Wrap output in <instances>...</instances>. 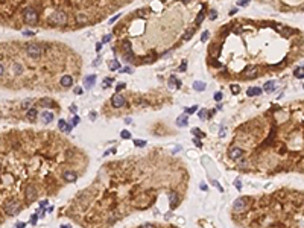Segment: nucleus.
Listing matches in <instances>:
<instances>
[{"mask_svg": "<svg viewBox=\"0 0 304 228\" xmlns=\"http://www.w3.org/2000/svg\"><path fill=\"white\" fill-rule=\"evenodd\" d=\"M67 23V14L64 11H53L49 17V24L52 26H62Z\"/></svg>", "mask_w": 304, "mask_h": 228, "instance_id": "f257e3e1", "label": "nucleus"}, {"mask_svg": "<svg viewBox=\"0 0 304 228\" xmlns=\"http://www.w3.org/2000/svg\"><path fill=\"white\" fill-rule=\"evenodd\" d=\"M23 20L26 24H35L38 21V12L34 8H26L23 11Z\"/></svg>", "mask_w": 304, "mask_h": 228, "instance_id": "f03ea898", "label": "nucleus"}, {"mask_svg": "<svg viewBox=\"0 0 304 228\" xmlns=\"http://www.w3.org/2000/svg\"><path fill=\"white\" fill-rule=\"evenodd\" d=\"M26 53L31 56V58H40L41 56V53H43V47L37 44V43H28L26 44Z\"/></svg>", "mask_w": 304, "mask_h": 228, "instance_id": "7ed1b4c3", "label": "nucleus"}, {"mask_svg": "<svg viewBox=\"0 0 304 228\" xmlns=\"http://www.w3.org/2000/svg\"><path fill=\"white\" fill-rule=\"evenodd\" d=\"M3 210H5V213H6V216H15V214L20 213L21 205H20L18 202H15V201H11V202H8V204L5 205Z\"/></svg>", "mask_w": 304, "mask_h": 228, "instance_id": "20e7f679", "label": "nucleus"}, {"mask_svg": "<svg viewBox=\"0 0 304 228\" xmlns=\"http://www.w3.org/2000/svg\"><path fill=\"white\" fill-rule=\"evenodd\" d=\"M246 207H248V199H246V198H239V199H236V201H234V204H233V208H234L236 211H243Z\"/></svg>", "mask_w": 304, "mask_h": 228, "instance_id": "39448f33", "label": "nucleus"}, {"mask_svg": "<svg viewBox=\"0 0 304 228\" xmlns=\"http://www.w3.org/2000/svg\"><path fill=\"white\" fill-rule=\"evenodd\" d=\"M24 195H26V198H28L31 202L32 201H35L37 199V196H38V193H37V189L32 185V184H29L28 187H26V190H24Z\"/></svg>", "mask_w": 304, "mask_h": 228, "instance_id": "423d86ee", "label": "nucleus"}, {"mask_svg": "<svg viewBox=\"0 0 304 228\" xmlns=\"http://www.w3.org/2000/svg\"><path fill=\"white\" fill-rule=\"evenodd\" d=\"M125 103H126V100H125V98L122 95H114L111 98V105L116 106V108H122Z\"/></svg>", "mask_w": 304, "mask_h": 228, "instance_id": "0eeeda50", "label": "nucleus"}, {"mask_svg": "<svg viewBox=\"0 0 304 228\" xmlns=\"http://www.w3.org/2000/svg\"><path fill=\"white\" fill-rule=\"evenodd\" d=\"M242 155H243V151L240 149V147H237V146L230 147V151H228V157H230L231 160H239Z\"/></svg>", "mask_w": 304, "mask_h": 228, "instance_id": "6e6552de", "label": "nucleus"}, {"mask_svg": "<svg viewBox=\"0 0 304 228\" xmlns=\"http://www.w3.org/2000/svg\"><path fill=\"white\" fill-rule=\"evenodd\" d=\"M59 84H61V87H64V88L72 87V85H73V76H72V75H64V76L61 78Z\"/></svg>", "mask_w": 304, "mask_h": 228, "instance_id": "1a4fd4ad", "label": "nucleus"}, {"mask_svg": "<svg viewBox=\"0 0 304 228\" xmlns=\"http://www.w3.org/2000/svg\"><path fill=\"white\" fill-rule=\"evenodd\" d=\"M64 180L67 183H75L78 180V173L73 172V170H65L64 172Z\"/></svg>", "mask_w": 304, "mask_h": 228, "instance_id": "9d476101", "label": "nucleus"}, {"mask_svg": "<svg viewBox=\"0 0 304 228\" xmlns=\"http://www.w3.org/2000/svg\"><path fill=\"white\" fill-rule=\"evenodd\" d=\"M53 119H55V116H53L52 111H43L41 113V122L43 123H50Z\"/></svg>", "mask_w": 304, "mask_h": 228, "instance_id": "9b49d317", "label": "nucleus"}, {"mask_svg": "<svg viewBox=\"0 0 304 228\" xmlns=\"http://www.w3.org/2000/svg\"><path fill=\"white\" fill-rule=\"evenodd\" d=\"M11 73L14 75V76L21 75V73H23V65H21L20 62H12V65H11Z\"/></svg>", "mask_w": 304, "mask_h": 228, "instance_id": "f8f14e48", "label": "nucleus"}, {"mask_svg": "<svg viewBox=\"0 0 304 228\" xmlns=\"http://www.w3.org/2000/svg\"><path fill=\"white\" fill-rule=\"evenodd\" d=\"M94 84H96V75H90V76H87L84 79V87L85 88H91Z\"/></svg>", "mask_w": 304, "mask_h": 228, "instance_id": "ddd939ff", "label": "nucleus"}, {"mask_svg": "<svg viewBox=\"0 0 304 228\" xmlns=\"http://www.w3.org/2000/svg\"><path fill=\"white\" fill-rule=\"evenodd\" d=\"M58 128H59V131H62V132H70V131H72V125L67 123L64 119H61L59 122H58Z\"/></svg>", "mask_w": 304, "mask_h": 228, "instance_id": "4468645a", "label": "nucleus"}, {"mask_svg": "<svg viewBox=\"0 0 304 228\" xmlns=\"http://www.w3.org/2000/svg\"><path fill=\"white\" fill-rule=\"evenodd\" d=\"M169 202H170V207H172V208H175V205H178L179 199H178V195H177L175 192H172V193L169 195Z\"/></svg>", "mask_w": 304, "mask_h": 228, "instance_id": "2eb2a0df", "label": "nucleus"}, {"mask_svg": "<svg viewBox=\"0 0 304 228\" xmlns=\"http://www.w3.org/2000/svg\"><path fill=\"white\" fill-rule=\"evenodd\" d=\"M37 116H38V111L35 108H29L28 111H26V119L31 120V122H34V120L37 119Z\"/></svg>", "mask_w": 304, "mask_h": 228, "instance_id": "dca6fc26", "label": "nucleus"}, {"mask_svg": "<svg viewBox=\"0 0 304 228\" xmlns=\"http://www.w3.org/2000/svg\"><path fill=\"white\" fill-rule=\"evenodd\" d=\"M187 123H189L187 116H179V117H177V126L184 128V126H187Z\"/></svg>", "mask_w": 304, "mask_h": 228, "instance_id": "f3484780", "label": "nucleus"}, {"mask_svg": "<svg viewBox=\"0 0 304 228\" xmlns=\"http://www.w3.org/2000/svg\"><path fill=\"white\" fill-rule=\"evenodd\" d=\"M246 95L248 96H259V95H262V88L260 87H251V88H248Z\"/></svg>", "mask_w": 304, "mask_h": 228, "instance_id": "a211bd4d", "label": "nucleus"}, {"mask_svg": "<svg viewBox=\"0 0 304 228\" xmlns=\"http://www.w3.org/2000/svg\"><path fill=\"white\" fill-rule=\"evenodd\" d=\"M193 88H195V91H204L207 88V84L202 81H196V82H193Z\"/></svg>", "mask_w": 304, "mask_h": 228, "instance_id": "6ab92c4d", "label": "nucleus"}, {"mask_svg": "<svg viewBox=\"0 0 304 228\" xmlns=\"http://www.w3.org/2000/svg\"><path fill=\"white\" fill-rule=\"evenodd\" d=\"M108 67H110V70H120V62H119L117 59H111Z\"/></svg>", "mask_w": 304, "mask_h": 228, "instance_id": "aec40b11", "label": "nucleus"}, {"mask_svg": "<svg viewBox=\"0 0 304 228\" xmlns=\"http://www.w3.org/2000/svg\"><path fill=\"white\" fill-rule=\"evenodd\" d=\"M40 103H41L43 106H46V108H50V106H55V102L52 100V99H41V100H40Z\"/></svg>", "mask_w": 304, "mask_h": 228, "instance_id": "412c9836", "label": "nucleus"}, {"mask_svg": "<svg viewBox=\"0 0 304 228\" xmlns=\"http://www.w3.org/2000/svg\"><path fill=\"white\" fill-rule=\"evenodd\" d=\"M257 70H259V69H257L256 65H253V67H249V69L246 70V76H248V78H254V76L257 75Z\"/></svg>", "mask_w": 304, "mask_h": 228, "instance_id": "4be33fe9", "label": "nucleus"}, {"mask_svg": "<svg viewBox=\"0 0 304 228\" xmlns=\"http://www.w3.org/2000/svg\"><path fill=\"white\" fill-rule=\"evenodd\" d=\"M76 21L79 24H85V23H88V17H85L84 14H78L76 15Z\"/></svg>", "mask_w": 304, "mask_h": 228, "instance_id": "5701e85b", "label": "nucleus"}, {"mask_svg": "<svg viewBox=\"0 0 304 228\" xmlns=\"http://www.w3.org/2000/svg\"><path fill=\"white\" fill-rule=\"evenodd\" d=\"M274 88H275V82H274V81H268V82L265 84V91L271 93Z\"/></svg>", "mask_w": 304, "mask_h": 228, "instance_id": "b1692460", "label": "nucleus"}, {"mask_svg": "<svg viewBox=\"0 0 304 228\" xmlns=\"http://www.w3.org/2000/svg\"><path fill=\"white\" fill-rule=\"evenodd\" d=\"M192 134H195V136H196L198 139H202V137L205 136V134H204L201 129H198V128H193V129H192Z\"/></svg>", "mask_w": 304, "mask_h": 228, "instance_id": "393cba45", "label": "nucleus"}, {"mask_svg": "<svg viewBox=\"0 0 304 228\" xmlns=\"http://www.w3.org/2000/svg\"><path fill=\"white\" fill-rule=\"evenodd\" d=\"M31 105H32V99H26V100H24V102L21 103V108H23V110H26V111H28Z\"/></svg>", "mask_w": 304, "mask_h": 228, "instance_id": "a878e982", "label": "nucleus"}, {"mask_svg": "<svg viewBox=\"0 0 304 228\" xmlns=\"http://www.w3.org/2000/svg\"><path fill=\"white\" fill-rule=\"evenodd\" d=\"M177 81H178V79L175 78V75H172V76L169 78V87H170V88H174V87L177 85Z\"/></svg>", "mask_w": 304, "mask_h": 228, "instance_id": "bb28decb", "label": "nucleus"}, {"mask_svg": "<svg viewBox=\"0 0 304 228\" xmlns=\"http://www.w3.org/2000/svg\"><path fill=\"white\" fill-rule=\"evenodd\" d=\"M125 59L128 61V62H134V53L133 52H128V53H125Z\"/></svg>", "mask_w": 304, "mask_h": 228, "instance_id": "cd10ccee", "label": "nucleus"}, {"mask_svg": "<svg viewBox=\"0 0 304 228\" xmlns=\"http://www.w3.org/2000/svg\"><path fill=\"white\" fill-rule=\"evenodd\" d=\"M196 110H198V106H196V105H193V106H190V108H184V113L190 116V114H193Z\"/></svg>", "mask_w": 304, "mask_h": 228, "instance_id": "c85d7f7f", "label": "nucleus"}, {"mask_svg": "<svg viewBox=\"0 0 304 228\" xmlns=\"http://www.w3.org/2000/svg\"><path fill=\"white\" fill-rule=\"evenodd\" d=\"M111 82H113V79H111V78H107V79H103V82H102V85H103L105 88H108V87L111 85Z\"/></svg>", "mask_w": 304, "mask_h": 228, "instance_id": "c756f323", "label": "nucleus"}, {"mask_svg": "<svg viewBox=\"0 0 304 228\" xmlns=\"http://www.w3.org/2000/svg\"><path fill=\"white\" fill-rule=\"evenodd\" d=\"M120 137H122V139H131V132L126 131V129H123V131L120 132Z\"/></svg>", "mask_w": 304, "mask_h": 228, "instance_id": "7c9ffc66", "label": "nucleus"}, {"mask_svg": "<svg viewBox=\"0 0 304 228\" xmlns=\"http://www.w3.org/2000/svg\"><path fill=\"white\" fill-rule=\"evenodd\" d=\"M125 87H126V84H125V82H120V84H117V85H116V95H117L119 91H122V90H123Z\"/></svg>", "mask_w": 304, "mask_h": 228, "instance_id": "2f4dec72", "label": "nucleus"}, {"mask_svg": "<svg viewBox=\"0 0 304 228\" xmlns=\"http://www.w3.org/2000/svg\"><path fill=\"white\" fill-rule=\"evenodd\" d=\"M202 20H204V12L201 11L199 14H198V17H196V21H195V23H196V24H199V23H201Z\"/></svg>", "mask_w": 304, "mask_h": 228, "instance_id": "473e14b6", "label": "nucleus"}, {"mask_svg": "<svg viewBox=\"0 0 304 228\" xmlns=\"http://www.w3.org/2000/svg\"><path fill=\"white\" fill-rule=\"evenodd\" d=\"M208 17H210V20H216V18H218V12H216L215 9H211V11H210V15H208Z\"/></svg>", "mask_w": 304, "mask_h": 228, "instance_id": "72a5a7b5", "label": "nucleus"}, {"mask_svg": "<svg viewBox=\"0 0 304 228\" xmlns=\"http://www.w3.org/2000/svg\"><path fill=\"white\" fill-rule=\"evenodd\" d=\"M198 116H199V119H207V110H201L199 113H198Z\"/></svg>", "mask_w": 304, "mask_h": 228, "instance_id": "f704fd0d", "label": "nucleus"}, {"mask_svg": "<svg viewBox=\"0 0 304 228\" xmlns=\"http://www.w3.org/2000/svg\"><path fill=\"white\" fill-rule=\"evenodd\" d=\"M215 100H216V102H220V100H222V93H220V91L215 93Z\"/></svg>", "mask_w": 304, "mask_h": 228, "instance_id": "c9c22d12", "label": "nucleus"}, {"mask_svg": "<svg viewBox=\"0 0 304 228\" xmlns=\"http://www.w3.org/2000/svg\"><path fill=\"white\" fill-rule=\"evenodd\" d=\"M120 70H122L123 73H133V72H134V69H133V67H128V65L125 67V69H120Z\"/></svg>", "mask_w": 304, "mask_h": 228, "instance_id": "e433bc0d", "label": "nucleus"}, {"mask_svg": "<svg viewBox=\"0 0 304 228\" xmlns=\"http://www.w3.org/2000/svg\"><path fill=\"white\" fill-rule=\"evenodd\" d=\"M248 5H249L248 0H239V2H237V6H248Z\"/></svg>", "mask_w": 304, "mask_h": 228, "instance_id": "4c0bfd02", "label": "nucleus"}, {"mask_svg": "<svg viewBox=\"0 0 304 228\" xmlns=\"http://www.w3.org/2000/svg\"><path fill=\"white\" fill-rule=\"evenodd\" d=\"M208 35H210V34H208V31H204V32H202V35H201V40H202V41H207V40H208Z\"/></svg>", "mask_w": 304, "mask_h": 228, "instance_id": "58836bf2", "label": "nucleus"}, {"mask_svg": "<svg viewBox=\"0 0 304 228\" xmlns=\"http://www.w3.org/2000/svg\"><path fill=\"white\" fill-rule=\"evenodd\" d=\"M111 41V35H105L103 38H102V43L103 44H107V43H110Z\"/></svg>", "mask_w": 304, "mask_h": 228, "instance_id": "ea45409f", "label": "nucleus"}, {"mask_svg": "<svg viewBox=\"0 0 304 228\" xmlns=\"http://www.w3.org/2000/svg\"><path fill=\"white\" fill-rule=\"evenodd\" d=\"M295 76H297V78H300V79H303V78H304V75H303L301 69H297V70H295Z\"/></svg>", "mask_w": 304, "mask_h": 228, "instance_id": "a19ab883", "label": "nucleus"}, {"mask_svg": "<svg viewBox=\"0 0 304 228\" xmlns=\"http://www.w3.org/2000/svg\"><path fill=\"white\" fill-rule=\"evenodd\" d=\"M79 122H81V119H79L78 116H75V117H73V120H72V126H75V125H78Z\"/></svg>", "mask_w": 304, "mask_h": 228, "instance_id": "79ce46f5", "label": "nucleus"}, {"mask_svg": "<svg viewBox=\"0 0 304 228\" xmlns=\"http://www.w3.org/2000/svg\"><path fill=\"white\" fill-rule=\"evenodd\" d=\"M193 34H195V28H193V29H190V31H189V32L186 34V37H184V40H189V38H190V37H192Z\"/></svg>", "mask_w": 304, "mask_h": 228, "instance_id": "37998d69", "label": "nucleus"}, {"mask_svg": "<svg viewBox=\"0 0 304 228\" xmlns=\"http://www.w3.org/2000/svg\"><path fill=\"white\" fill-rule=\"evenodd\" d=\"M134 144H136V146H144V144H146V141H144V140H134Z\"/></svg>", "mask_w": 304, "mask_h": 228, "instance_id": "c03bdc74", "label": "nucleus"}, {"mask_svg": "<svg viewBox=\"0 0 304 228\" xmlns=\"http://www.w3.org/2000/svg\"><path fill=\"white\" fill-rule=\"evenodd\" d=\"M225 132H227V129L222 126V128H220V131H219V137H225Z\"/></svg>", "mask_w": 304, "mask_h": 228, "instance_id": "a18cd8bd", "label": "nucleus"}, {"mask_svg": "<svg viewBox=\"0 0 304 228\" xmlns=\"http://www.w3.org/2000/svg\"><path fill=\"white\" fill-rule=\"evenodd\" d=\"M231 91H233L234 95H236V93H239V91H240V88L237 87V85H231Z\"/></svg>", "mask_w": 304, "mask_h": 228, "instance_id": "49530a36", "label": "nucleus"}, {"mask_svg": "<svg viewBox=\"0 0 304 228\" xmlns=\"http://www.w3.org/2000/svg\"><path fill=\"white\" fill-rule=\"evenodd\" d=\"M138 228H155L152 224H143V225H140Z\"/></svg>", "mask_w": 304, "mask_h": 228, "instance_id": "de8ad7c7", "label": "nucleus"}, {"mask_svg": "<svg viewBox=\"0 0 304 228\" xmlns=\"http://www.w3.org/2000/svg\"><path fill=\"white\" fill-rule=\"evenodd\" d=\"M82 91H84V90H82L81 87H76V88H75V95H82Z\"/></svg>", "mask_w": 304, "mask_h": 228, "instance_id": "09e8293b", "label": "nucleus"}, {"mask_svg": "<svg viewBox=\"0 0 304 228\" xmlns=\"http://www.w3.org/2000/svg\"><path fill=\"white\" fill-rule=\"evenodd\" d=\"M37 218H38L37 214H32V218H31V224H32V225H35V224H37Z\"/></svg>", "mask_w": 304, "mask_h": 228, "instance_id": "8fccbe9b", "label": "nucleus"}, {"mask_svg": "<svg viewBox=\"0 0 304 228\" xmlns=\"http://www.w3.org/2000/svg\"><path fill=\"white\" fill-rule=\"evenodd\" d=\"M5 72H6V70H5V65H3V64H0V76H3Z\"/></svg>", "mask_w": 304, "mask_h": 228, "instance_id": "3c124183", "label": "nucleus"}, {"mask_svg": "<svg viewBox=\"0 0 304 228\" xmlns=\"http://www.w3.org/2000/svg\"><path fill=\"white\" fill-rule=\"evenodd\" d=\"M234 185H236V187H237V189H239V190L242 189V184H240V181H239V180H236V181H234Z\"/></svg>", "mask_w": 304, "mask_h": 228, "instance_id": "603ef678", "label": "nucleus"}, {"mask_svg": "<svg viewBox=\"0 0 304 228\" xmlns=\"http://www.w3.org/2000/svg\"><path fill=\"white\" fill-rule=\"evenodd\" d=\"M193 143H195V144H196L198 147H202V143H201L199 140H198V139H195V140H193Z\"/></svg>", "mask_w": 304, "mask_h": 228, "instance_id": "864d4df0", "label": "nucleus"}, {"mask_svg": "<svg viewBox=\"0 0 304 228\" xmlns=\"http://www.w3.org/2000/svg\"><path fill=\"white\" fill-rule=\"evenodd\" d=\"M186 62L187 61H182V64H181V67H179V70L182 72V70H186Z\"/></svg>", "mask_w": 304, "mask_h": 228, "instance_id": "5fc2aeb1", "label": "nucleus"}, {"mask_svg": "<svg viewBox=\"0 0 304 228\" xmlns=\"http://www.w3.org/2000/svg\"><path fill=\"white\" fill-rule=\"evenodd\" d=\"M88 117H90L91 120H94V119L97 117V114H96V113H90V116H88Z\"/></svg>", "mask_w": 304, "mask_h": 228, "instance_id": "6e6d98bb", "label": "nucleus"}, {"mask_svg": "<svg viewBox=\"0 0 304 228\" xmlns=\"http://www.w3.org/2000/svg\"><path fill=\"white\" fill-rule=\"evenodd\" d=\"M70 111H72L73 114H75V113L78 111V108H76V105H72V106H70Z\"/></svg>", "mask_w": 304, "mask_h": 228, "instance_id": "4d7b16f0", "label": "nucleus"}, {"mask_svg": "<svg viewBox=\"0 0 304 228\" xmlns=\"http://www.w3.org/2000/svg\"><path fill=\"white\" fill-rule=\"evenodd\" d=\"M100 49H102V43H97V44H96V50L100 52Z\"/></svg>", "mask_w": 304, "mask_h": 228, "instance_id": "13d9d810", "label": "nucleus"}, {"mask_svg": "<svg viewBox=\"0 0 304 228\" xmlns=\"http://www.w3.org/2000/svg\"><path fill=\"white\" fill-rule=\"evenodd\" d=\"M47 205V201H40V207H44Z\"/></svg>", "mask_w": 304, "mask_h": 228, "instance_id": "bf43d9fd", "label": "nucleus"}, {"mask_svg": "<svg viewBox=\"0 0 304 228\" xmlns=\"http://www.w3.org/2000/svg\"><path fill=\"white\" fill-rule=\"evenodd\" d=\"M117 18H119V15H116V17H111V20H110V23H114V21H116Z\"/></svg>", "mask_w": 304, "mask_h": 228, "instance_id": "052dcab7", "label": "nucleus"}, {"mask_svg": "<svg viewBox=\"0 0 304 228\" xmlns=\"http://www.w3.org/2000/svg\"><path fill=\"white\" fill-rule=\"evenodd\" d=\"M213 184H215V185H216V187H218V189H219V190H220V192H222V187H220V185H219V183H216V181H215V183H213Z\"/></svg>", "mask_w": 304, "mask_h": 228, "instance_id": "680f3d73", "label": "nucleus"}, {"mask_svg": "<svg viewBox=\"0 0 304 228\" xmlns=\"http://www.w3.org/2000/svg\"><path fill=\"white\" fill-rule=\"evenodd\" d=\"M17 228H24V224H23V222H20V224H17Z\"/></svg>", "mask_w": 304, "mask_h": 228, "instance_id": "e2e57ef3", "label": "nucleus"}, {"mask_svg": "<svg viewBox=\"0 0 304 228\" xmlns=\"http://www.w3.org/2000/svg\"><path fill=\"white\" fill-rule=\"evenodd\" d=\"M201 189H202V190H207V185H205V184H204V183H202V184H201Z\"/></svg>", "mask_w": 304, "mask_h": 228, "instance_id": "0e129e2a", "label": "nucleus"}, {"mask_svg": "<svg viewBox=\"0 0 304 228\" xmlns=\"http://www.w3.org/2000/svg\"><path fill=\"white\" fill-rule=\"evenodd\" d=\"M24 35H34V32H31V31H26V32H24Z\"/></svg>", "mask_w": 304, "mask_h": 228, "instance_id": "69168bd1", "label": "nucleus"}, {"mask_svg": "<svg viewBox=\"0 0 304 228\" xmlns=\"http://www.w3.org/2000/svg\"><path fill=\"white\" fill-rule=\"evenodd\" d=\"M61 228H72V225H65L64 224V225H61Z\"/></svg>", "mask_w": 304, "mask_h": 228, "instance_id": "338daca9", "label": "nucleus"}, {"mask_svg": "<svg viewBox=\"0 0 304 228\" xmlns=\"http://www.w3.org/2000/svg\"><path fill=\"white\" fill-rule=\"evenodd\" d=\"M99 62H100V58H97V59L94 61V65H99Z\"/></svg>", "mask_w": 304, "mask_h": 228, "instance_id": "774afa93", "label": "nucleus"}]
</instances>
